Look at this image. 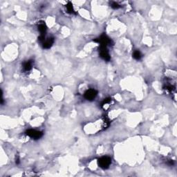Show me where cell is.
<instances>
[{"mask_svg": "<svg viewBox=\"0 0 177 177\" xmlns=\"http://www.w3.org/2000/svg\"><path fill=\"white\" fill-rule=\"evenodd\" d=\"M141 53H140V52L139 51H135L134 52V53H133V57L136 60H139L141 58Z\"/></svg>", "mask_w": 177, "mask_h": 177, "instance_id": "277c9868", "label": "cell"}, {"mask_svg": "<svg viewBox=\"0 0 177 177\" xmlns=\"http://www.w3.org/2000/svg\"><path fill=\"white\" fill-rule=\"evenodd\" d=\"M27 134L29 136H30L31 137L33 138H38L40 137L41 136V133L40 131H35V130H30V131H28Z\"/></svg>", "mask_w": 177, "mask_h": 177, "instance_id": "3957f363", "label": "cell"}, {"mask_svg": "<svg viewBox=\"0 0 177 177\" xmlns=\"http://www.w3.org/2000/svg\"><path fill=\"white\" fill-rule=\"evenodd\" d=\"M95 95H96V92L95 90H89L85 93V97L88 100H93V98H95Z\"/></svg>", "mask_w": 177, "mask_h": 177, "instance_id": "7a4b0ae2", "label": "cell"}, {"mask_svg": "<svg viewBox=\"0 0 177 177\" xmlns=\"http://www.w3.org/2000/svg\"><path fill=\"white\" fill-rule=\"evenodd\" d=\"M111 163V159L108 157H103L99 160V165L101 168H107Z\"/></svg>", "mask_w": 177, "mask_h": 177, "instance_id": "6da1fadb", "label": "cell"}]
</instances>
